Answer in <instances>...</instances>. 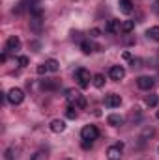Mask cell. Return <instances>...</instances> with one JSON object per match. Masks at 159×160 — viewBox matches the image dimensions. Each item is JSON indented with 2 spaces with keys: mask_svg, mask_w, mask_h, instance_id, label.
Listing matches in <instances>:
<instances>
[{
  "mask_svg": "<svg viewBox=\"0 0 159 160\" xmlns=\"http://www.w3.org/2000/svg\"><path fill=\"white\" fill-rule=\"evenodd\" d=\"M75 80H77L79 88H82V89H86V88L90 86V80H92V77H90V71H86L84 67H80V69H77V71H75Z\"/></svg>",
  "mask_w": 159,
  "mask_h": 160,
  "instance_id": "6da1fadb",
  "label": "cell"
},
{
  "mask_svg": "<svg viewBox=\"0 0 159 160\" xmlns=\"http://www.w3.org/2000/svg\"><path fill=\"white\" fill-rule=\"evenodd\" d=\"M80 138H82V140H88V142L97 140V138H99V130H97V127H96V125H86V127L80 130Z\"/></svg>",
  "mask_w": 159,
  "mask_h": 160,
  "instance_id": "7a4b0ae2",
  "label": "cell"
},
{
  "mask_svg": "<svg viewBox=\"0 0 159 160\" xmlns=\"http://www.w3.org/2000/svg\"><path fill=\"white\" fill-rule=\"evenodd\" d=\"M8 101H9L11 104H21V102L25 101V91H23L21 88H11V89L8 91Z\"/></svg>",
  "mask_w": 159,
  "mask_h": 160,
  "instance_id": "3957f363",
  "label": "cell"
},
{
  "mask_svg": "<svg viewBox=\"0 0 159 160\" xmlns=\"http://www.w3.org/2000/svg\"><path fill=\"white\" fill-rule=\"evenodd\" d=\"M122 149H123V143L111 145V147L107 149V158L109 160H120L122 158Z\"/></svg>",
  "mask_w": 159,
  "mask_h": 160,
  "instance_id": "277c9868",
  "label": "cell"
},
{
  "mask_svg": "<svg viewBox=\"0 0 159 160\" xmlns=\"http://www.w3.org/2000/svg\"><path fill=\"white\" fill-rule=\"evenodd\" d=\"M109 77H111V80H114V82H120V80H123V77H125V69L122 65H112L109 69Z\"/></svg>",
  "mask_w": 159,
  "mask_h": 160,
  "instance_id": "5b68a950",
  "label": "cell"
},
{
  "mask_svg": "<svg viewBox=\"0 0 159 160\" xmlns=\"http://www.w3.org/2000/svg\"><path fill=\"white\" fill-rule=\"evenodd\" d=\"M120 104H122V97L118 93H109L105 97V106L107 108H118Z\"/></svg>",
  "mask_w": 159,
  "mask_h": 160,
  "instance_id": "8992f818",
  "label": "cell"
},
{
  "mask_svg": "<svg viewBox=\"0 0 159 160\" xmlns=\"http://www.w3.org/2000/svg\"><path fill=\"white\" fill-rule=\"evenodd\" d=\"M21 48V39L17 36H9L6 41V52H15Z\"/></svg>",
  "mask_w": 159,
  "mask_h": 160,
  "instance_id": "52a82bcc",
  "label": "cell"
},
{
  "mask_svg": "<svg viewBox=\"0 0 159 160\" xmlns=\"http://www.w3.org/2000/svg\"><path fill=\"white\" fill-rule=\"evenodd\" d=\"M154 84H156V80L152 78V77H139V78H137V86H139L140 89H152Z\"/></svg>",
  "mask_w": 159,
  "mask_h": 160,
  "instance_id": "ba28073f",
  "label": "cell"
},
{
  "mask_svg": "<svg viewBox=\"0 0 159 160\" xmlns=\"http://www.w3.org/2000/svg\"><path fill=\"white\" fill-rule=\"evenodd\" d=\"M28 11H30V15H32V17H41V15H43V6H41L38 0H30Z\"/></svg>",
  "mask_w": 159,
  "mask_h": 160,
  "instance_id": "9c48e42d",
  "label": "cell"
},
{
  "mask_svg": "<svg viewBox=\"0 0 159 160\" xmlns=\"http://www.w3.org/2000/svg\"><path fill=\"white\" fill-rule=\"evenodd\" d=\"M109 34H120V30H122V22H120L118 19H111L109 22H107V28H105Z\"/></svg>",
  "mask_w": 159,
  "mask_h": 160,
  "instance_id": "30bf717a",
  "label": "cell"
},
{
  "mask_svg": "<svg viewBox=\"0 0 159 160\" xmlns=\"http://www.w3.org/2000/svg\"><path fill=\"white\" fill-rule=\"evenodd\" d=\"M49 127H51V130H52L54 134H60V132H64V130H66V123H64L62 119H52Z\"/></svg>",
  "mask_w": 159,
  "mask_h": 160,
  "instance_id": "8fae6325",
  "label": "cell"
},
{
  "mask_svg": "<svg viewBox=\"0 0 159 160\" xmlns=\"http://www.w3.org/2000/svg\"><path fill=\"white\" fill-rule=\"evenodd\" d=\"M118 8L123 15H129L133 11V2L131 0H118Z\"/></svg>",
  "mask_w": 159,
  "mask_h": 160,
  "instance_id": "7c38bea8",
  "label": "cell"
},
{
  "mask_svg": "<svg viewBox=\"0 0 159 160\" xmlns=\"http://www.w3.org/2000/svg\"><path fill=\"white\" fill-rule=\"evenodd\" d=\"M80 50H82L84 54H92V52L97 50V45L92 43V41H82V43H80Z\"/></svg>",
  "mask_w": 159,
  "mask_h": 160,
  "instance_id": "4fadbf2b",
  "label": "cell"
},
{
  "mask_svg": "<svg viewBox=\"0 0 159 160\" xmlns=\"http://www.w3.org/2000/svg\"><path fill=\"white\" fill-rule=\"evenodd\" d=\"M41 88L47 89V91H54V89H58V82H56L54 78H49V80L45 78L43 82H41Z\"/></svg>",
  "mask_w": 159,
  "mask_h": 160,
  "instance_id": "5bb4252c",
  "label": "cell"
},
{
  "mask_svg": "<svg viewBox=\"0 0 159 160\" xmlns=\"http://www.w3.org/2000/svg\"><path fill=\"white\" fill-rule=\"evenodd\" d=\"M107 123H109L111 127H120V125H123V118L118 116V114H111V116L107 118Z\"/></svg>",
  "mask_w": 159,
  "mask_h": 160,
  "instance_id": "9a60e30c",
  "label": "cell"
},
{
  "mask_svg": "<svg viewBox=\"0 0 159 160\" xmlns=\"http://www.w3.org/2000/svg\"><path fill=\"white\" fill-rule=\"evenodd\" d=\"M92 84H94L96 88H103V86H105V77H103L101 73L94 75V77H92Z\"/></svg>",
  "mask_w": 159,
  "mask_h": 160,
  "instance_id": "2e32d148",
  "label": "cell"
},
{
  "mask_svg": "<svg viewBox=\"0 0 159 160\" xmlns=\"http://www.w3.org/2000/svg\"><path fill=\"white\" fill-rule=\"evenodd\" d=\"M146 36H148V39H152V41H159V26H152L146 32Z\"/></svg>",
  "mask_w": 159,
  "mask_h": 160,
  "instance_id": "e0dca14e",
  "label": "cell"
},
{
  "mask_svg": "<svg viewBox=\"0 0 159 160\" xmlns=\"http://www.w3.org/2000/svg\"><path fill=\"white\" fill-rule=\"evenodd\" d=\"M45 63H47V67H49V71H51V73H58V71H60V63H58L56 60H52V58H51V60H47Z\"/></svg>",
  "mask_w": 159,
  "mask_h": 160,
  "instance_id": "ac0fdd59",
  "label": "cell"
},
{
  "mask_svg": "<svg viewBox=\"0 0 159 160\" xmlns=\"http://www.w3.org/2000/svg\"><path fill=\"white\" fill-rule=\"evenodd\" d=\"M79 95H80V93L77 91V89H66V99H68V101H69L71 104L75 102V99H77Z\"/></svg>",
  "mask_w": 159,
  "mask_h": 160,
  "instance_id": "d6986e66",
  "label": "cell"
},
{
  "mask_svg": "<svg viewBox=\"0 0 159 160\" xmlns=\"http://www.w3.org/2000/svg\"><path fill=\"white\" fill-rule=\"evenodd\" d=\"M73 106H75V108H79V110H84V108H86V99H84V95H79V97L75 99Z\"/></svg>",
  "mask_w": 159,
  "mask_h": 160,
  "instance_id": "ffe728a7",
  "label": "cell"
},
{
  "mask_svg": "<svg viewBox=\"0 0 159 160\" xmlns=\"http://www.w3.org/2000/svg\"><path fill=\"white\" fill-rule=\"evenodd\" d=\"M133 28H135V22H133V21H123V22H122V32L129 34Z\"/></svg>",
  "mask_w": 159,
  "mask_h": 160,
  "instance_id": "44dd1931",
  "label": "cell"
},
{
  "mask_svg": "<svg viewBox=\"0 0 159 160\" xmlns=\"http://www.w3.org/2000/svg\"><path fill=\"white\" fill-rule=\"evenodd\" d=\"M66 116H68V119H75V118H77V108H75L73 104H69V106L66 108Z\"/></svg>",
  "mask_w": 159,
  "mask_h": 160,
  "instance_id": "7402d4cb",
  "label": "cell"
},
{
  "mask_svg": "<svg viewBox=\"0 0 159 160\" xmlns=\"http://www.w3.org/2000/svg\"><path fill=\"white\" fill-rule=\"evenodd\" d=\"M157 101H159V97H156V95H150V97H148V99H146V104H148V106H152V108H154V106H156V104H157Z\"/></svg>",
  "mask_w": 159,
  "mask_h": 160,
  "instance_id": "603a6c76",
  "label": "cell"
},
{
  "mask_svg": "<svg viewBox=\"0 0 159 160\" xmlns=\"http://www.w3.org/2000/svg\"><path fill=\"white\" fill-rule=\"evenodd\" d=\"M47 71H49V67H47V63H40V65L36 67V73H38V75H45Z\"/></svg>",
  "mask_w": 159,
  "mask_h": 160,
  "instance_id": "cb8c5ba5",
  "label": "cell"
},
{
  "mask_svg": "<svg viewBox=\"0 0 159 160\" xmlns=\"http://www.w3.org/2000/svg\"><path fill=\"white\" fill-rule=\"evenodd\" d=\"M32 28H34L36 32L41 28V17H34V21H32Z\"/></svg>",
  "mask_w": 159,
  "mask_h": 160,
  "instance_id": "d4e9b609",
  "label": "cell"
},
{
  "mask_svg": "<svg viewBox=\"0 0 159 160\" xmlns=\"http://www.w3.org/2000/svg\"><path fill=\"white\" fill-rule=\"evenodd\" d=\"M17 62H19V65H21V67H26V65H28V58H26V56H19V60H17Z\"/></svg>",
  "mask_w": 159,
  "mask_h": 160,
  "instance_id": "484cf974",
  "label": "cell"
},
{
  "mask_svg": "<svg viewBox=\"0 0 159 160\" xmlns=\"http://www.w3.org/2000/svg\"><path fill=\"white\" fill-rule=\"evenodd\" d=\"M43 157H47V151H45V153H43V151H38V153H36V155H34L30 160H41Z\"/></svg>",
  "mask_w": 159,
  "mask_h": 160,
  "instance_id": "4316f807",
  "label": "cell"
},
{
  "mask_svg": "<svg viewBox=\"0 0 159 160\" xmlns=\"http://www.w3.org/2000/svg\"><path fill=\"white\" fill-rule=\"evenodd\" d=\"M13 153H15L13 149H8V151H6V160H13V158H15V155H13Z\"/></svg>",
  "mask_w": 159,
  "mask_h": 160,
  "instance_id": "83f0119b",
  "label": "cell"
},
{
  "mask_svg": "<svg viewBox=\"0 0 159 160\" xmlns=\"http://www.w3.org/2000/svg\"><path fill=\"white\" fill-rule=\"evenodd\" d=\"M99 34H101V30H99V28H92V30H90V38H97Z\"/></svg>",
  "mask_w": 159,
  "mask_h": 160,
  "instance_id": "f1b7e54d",
  "label": "cell"
},
{
  "mask_svg": "<svg viewBox=\"0 0 159 160\" xmlns=\"http://www.w3.org/2000/svg\"><path fill=\"white\" fill-rule=\"evenodd\" d=\"M94 142H88V140H82V149H90Z\"/></svg>",
  "mask_w": 159,
  "mask_h": 160,
  "instance_id": "f546056e",
  "label": "cell"
},
{
  "mask_svg": "<svg viewBox=\"0 0 159 160\" xmlns=\"http://www.w3.org/2000/svg\"><path fill=\"white\" fill-rule=\"evenodd\" d=\"M131 67H140V60H131Z\"/></svg>",
  "mask_w": 159,
  "mask_h": 160,
  "instance_id": "4dcf8cb0",
  "label": "cell"
},
{
  "mask_svg": "<svg viewBox=\"0 0 159 160\" xmlns=\"http://www.w3.org/2000/svg\"><path fill=\"white\" fill-rule=\"evenodd\" d=\"M6 60H8V54H6V52H4V54H2V56H0V62H6Z\"/></svg>",
  "mask_w": 159,
  "mask_h": 160,
  "instance_id": "1f68e13d",
  "label": "cell"
},
{
  "mask_svg": "<svg viewBox=\"0 0 159 160\" xmlns=\"http://www.w3.org/2000/svg\"><path fill=\"white\" fill-rule=\"evenodd\" d=\"M154 9H156V11H159V0L156 2V4H154Z\"/></svg>",
  "mask_w": 159,
  "mask_h": 160,
  "instance_id": "d6a6232c",
  "label": "cell"
},
{
  "mask_svg": "<svg viewBox=\"0 0 159 160\" xmlns=\"http://www.w3.org/2000/svg\"><path fill=\"white\" fill-rule=\"evenodd\" d=\"M156 118H157V119H159V110H157V112H156Z\"/></svg>",
  "mask_w": 159,
  "mask_h": 160,
  "instance_id": "836d02e7",
  "label": "cell"
}]
</instances>
